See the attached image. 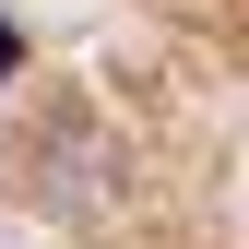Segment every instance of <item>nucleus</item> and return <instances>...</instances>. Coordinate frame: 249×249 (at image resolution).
<instances>
[{"label":"nucleus","mask_w":249,"mask_h":249,"mask_svg":"<svg viewBox=\"0 0 249 249\" xmlns=\"http://www.w3.org/2000/svg\"><path fill=\"white\" fill-rule=\"evenodd\" d=\"M0 71H12V24H0Z\"/></svg>","instance_id":"1"}]
</instances>
